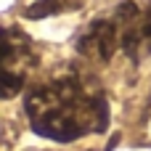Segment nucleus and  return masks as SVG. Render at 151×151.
Returning a JSON list of instances; mask_svg holds the SVG:
<instances>
[{
	"mask_svg": "<svg viewBox=\"0 0 151 151\" xmlns=\"http://www.w3.org/2000/svg\"><path fill=\"white\" fill-rule=\"evenodd\" d=\"M24 114L37 135L56 143H72L106 130L109 101L101 88L82 77H58L27 90Z\"/></svg>",
	"mask_w": 151,
	"mask_h": 151,
	"instance_id": "obj_1",
	"label": "nucleus"
},
{
	"mask_svg": "<svg viewBox=\"0 0 151 151\" xmlns=\"http://www.w3.org/2000/svg\"><path fill=\"white\" fill-rule=\"evenodd\" d=\"M117 37V48L141 61L151 56V0H127L119 3L111 13H106Z\"/></svg>",
	"mask_w": 151,
	"mask_h": 151,
	"instance_id": "obj_2",
	"label": "nucleus"
},
{
	"mask_svg": "<svg viewBox=\"0 0 151 151\" xmlns=\"http://www.w3.org/2000/svg\"><path fill=\"white\" fill-rule=\"evenodd\" d=\"M35 66V53L29 45V37L8 27L5 29V50H3V96L11 98L27 80V72Z\"/></svg>",
	"mask_w": 151,
	"mask_h": 151,
	"instance_id": "obj_3",
	"label": "nucleus"
},
{
	"mask_svg": "<svg viewBox=\"0 0 151 151\" xmlns=\"http://www.w3.org/2000/svg\"><path fill=\"white\" fill-rule=\"evenodd\" d=\"M80 5H82V0H35L27 8V16L29 19H45V16H53L61 11H74Z\"/></svg>",
	"mask_w": 151,
	"mask_h": 151,
	"instance_id": "obj_4",
	"label": "nucleus"
}]
</instances>
